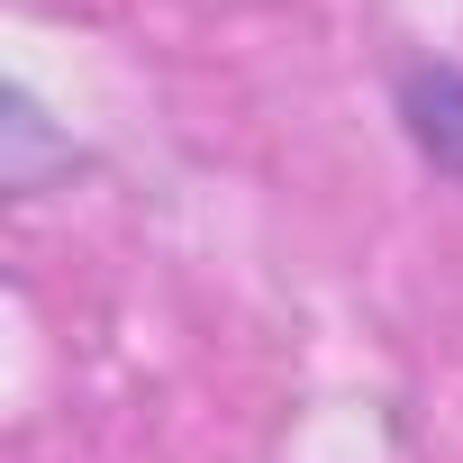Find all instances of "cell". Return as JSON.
<instances>
[{"mask_svg":"<svg viewBox=\"0 0 463 463\" xmlns=\"http://www.w3.org/2000/svg\"><path fill=\"white\" fill-rule=\"evenodd\" d=\"M46 164H73V137L46 128L37 91H0V182H10V191H37Z\"/></svg>","mask_w":463,"mask_h":463,"instance_id":"cell-2","label":"cell"},{"mask_svg":"<svg viewBox=\"0 0 463 463\" xmlns=\"http://www.w3.org/2000/svg\"><path fill=\"white\" fill-rule=\"evenodd\" d=\"M391 109H400V137L418 146V164L463 191V64H436V55L427 64H400Z\"/></svg>","mask_w":463,"mask_h":463,"instance_id":"cell-1","label":"cell"}]
</instances>
